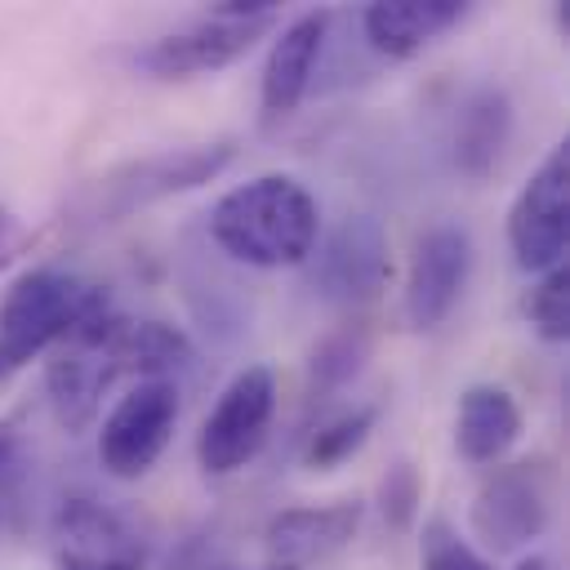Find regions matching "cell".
<instances>
[{"instance_id":"cell-5","label":"cell","mask_w":570,"mask_h":570,"mask_svg":"<svg viewBox=\"0 0 570 570\" xmlns=\"http://www.w3.org/2000/svg\"><path fill=\"white\" fill-rule=\"evenodd\" d=\"M276 414V379L267 365H245L240 374H232V383L218 392L214 410L205 414L200 432H196V459L209 476H227L236 468H245L272 428Z\"/></svg>"},{"instance_id":"cell-21","label":"cell","mask_w":570,"mask_h":570,"mask_svg":"<svg viewBox=\"0 0 570 570\" xmlns=\"http://www.w3.org/2000/svg\"><path fill=\"white\" fill-rule=\"evenodd\" d=\"M521 312L543 343H566V334H570V263L539 272V281L521 298Z\"/></svg>"},{"instance_id":"cell-12","label":"cell","mask_w":570,"mask_h":570,"mask_svg":"<svg viewBox=\"0 0 570 570\" xmlns=\"http://www.w3.org/2000/svg\"><path fill=\"white\" fill-rule=\"evenodd\" d=\"M468 272H472V236L459 223H432L414 240L405 267V294H401L405 321L414 330H436L454 312Z\"/></svg>"},{"instance_id":"cell-4","label":"cell","mask_w":570,"mask_h":570,"mask_svg":"<svg viewBox=\"0 0 570 570\" xmlns=\"http://www.w3.org/2000/svg\"><path fill=\"white\" fill-rule=\"evenodd\" d=\"M566 245H570V142L561 138L521 183L508 209V249L521 272H548L566 263Z\"/></svg>"},{"instance_id":"cell-3","label":"cell","mask_w":570,"mask_h":570,"mask_svg":"<svg viewBox=\"0 0 570 570\" xmlns=\"http://www.w3.org/2000/svg\"><path fill=\"white\" fill-rule=\"evenodd\" d=\"M107 307H111L107 289L80 281L76 272H58V267L22 272L0 298V379L22 370L31 356L58 347Z\"/></svg>"},{"instance_id":"cell-13","label":"cell","mask_w":570,"mask_h":570,"mask_svg":"<svg viewBox=\"0 0 570 570\" xmlns=\"http://www.w3.org/2000/svg\"><path fill=\"white\" fill-rule=\"evenodd\" d=\"M325 31H330V13H298L294 22H285L267 49V62H263V85H258V120L263 125H276L285 120L312 76H316V58H321V45H325Z\"/></svg>"},{"instance_id":"cell-14","label":"cell","mask_w":570,"mask_h":570,"mask_svg":"<svg viewBox=\"0 0 570 570\" xmlns=\"http://www.w3.org/2000/svg\"><path fill=\"white\" fill-rule=\"evenodd\" d=\"M361 503L343 499V503H325V508H285L267 521L263 539L272 561H289V566H312V561H330L338 557L356 530H361Z\"/></svg>"},{"instance_id":"cell-22","label":"cell","mask_w":570,"mask_h":570,"mask_svg":"<svg viewBox=\"0 0 570 570\" xmlns=\"http://www.w3.org/2000/svg\"><path fill=\"white\" fill-rule=\"evenodd\" d=\"M419 503H423V476L410 459H396L383 476H379V512H383V525L387 530H410L414 517H419Z\"/></svg>"},{"instance_id":"cell-11","label":"cell","mask_w":570,"mask_h":570,"mask_svg":"<svg viewBox=\"0 0 570 570\" xmlns=\"http://www.w3.org/2000/svg\"><path fill=\"white\" fill-rule=\"evenodd\" d=\"M276 13L267 18H218V13H205L169 36H156L134 62L156 76V80H191V76H205V71H223L232 67L236 58H245L267 31H272Z\"/></svg>"},{"instance_id":"cell-1","label":"cell","mask_w":570,"mask_h":570,"mask_svg":"<svg viewBox=\"0 0 570 570\" xmlns=\"http://www.w3.org/2000/svg\"><path fill=\"white\" fill-rule=\"evenodd\" d=\"M321 232V209L312 191L289 174H258L223 191L209 209L214 245L245 267H298L307 263Z\"/></svg>"},{"instance_id":"cell-23","label":"cell","mask_w":570,"mask_h":570,"mask_svg":"<svg viewBox=\"0 0 570 570\" xmlns=\"http://www.w3.org/2000/svg\"><path fill=\"white\" fill-rule=\"evenodd\" d=\"M419 561L423 570H490V561L445 521V517H432L419 534Z\"/></svg>"},{"instance_id":"cell-19","label":"cell","mask_w":570,"mask_h":570,"mask_svg":"<svg viewBox=\"0 0 570 570\" xmlns=\"http://www.w3.org/2000/svg\"><path fill=\"white\" fill-rule=\"evenodd\" d=\"M370 352H374V330H370V321H347V325L330 330V334L312 347V356H307V383H312V392L330 396V392L347 387V383L365 370Z\"/></svg>"},{"instance_id":"cell-17","label":"cell","mask_w":570,"mask_h":570,"mask_svg":"<svg viewBox=\"0 0 570 570\" xmlns=\"http://www.w3.org/2000/svg\"><path fill=\"white\" fill-rule=\"evenodd\" d=\"M107 347H111L120 374H138V383L142 379H169L196 361L191 338L178 325L156 321V316L138 321V316L111 312L107 316Z\"/></svg>"},{"instance_id":"cell-28","label":"cell","mask_w":570,"mask_h":570,"mask_svg":"<svg viewBox=\"0 0 570 570\" xmlns=\"http://www.w3.org/2000/svg\"><path fill=\"white\" fill-rule=\"evenodd\" d=\"M223 570H232V566H223Z\"/></svg>"},{"instance_id":"cell-26","label":"cell","mask_w":570,"mask_h":570,"mask_svg":"<svg viewBox=\"0 0 570 570\" xmlns=\"http://www.w3.org/2000/svg\"><path fill=\"white\" fill-rule=\"evenodd\" d=\"M517 570H552L543 557H525V561H517Z\"/></svg>"},{"instance_id":"cell-10","label":"cell","mask_w":570,"mask_h":570,"mask_svg":"<svg viewBox=\"0 0 570 570\" xmlns=\"http://www.w3.org/2000/svg\"><path fill=\"white\" fill-rule=\"evenodd\" d=\"M53 561L58 570H142L147 539L120 508L76 494L53 517Z\"/></svg>"},{"instance_id":"cell-25","label":"cell","mask_w":570,"mask_h":570,"mask_svg":"<svg viewBox=\"0 0 570 570\" xmlns=\"http://www.w3.org/2000/svg\"><path fill=\"white\" fill-rule=\"evenodd\" d=\"M22 240H27V232H22V223H18V214L0 205V267H9V263L18 258V249H22Z\"/></svg>"},{"instance_id":"cell-16","label":"cell","mask_w":570,"mask_h":570,"mask_svg":"<svg viewBox=\"0 0 570 570\" xmlns=\"http://www.w3.org/2000/svg\"><path fill=\"white\" fill-rule=\"evenodd\" d=\"M463 13L468 4L459 0H374L361 13V31L383 58H414Z\"/></svg>"},{"instance_id":"cell-20","label":"cell","mask_w":570,"mask_h":570,"mask_svg":"<svg viewBox=\"0 0 570 570\" xmlns=\"http://www.w3.org/2000/svg\"><path fill=\"white\" fill-rule=\"evenodd\" d=\"M374 423H379V405H356V410H347V414L321 423V428L307 436L303 463H307L312 472H330V468H338L343 459H352V454L370 441Z\"/></svg>"},{"instance_id":"cell-15","label":"cell","mask_w":570,"mask_h":570,"mask_svg":"<svg viewBox=\"0 0 570 570\" xmlns=\"http://www.w3.org/2000/svg\"><path fill=\"white\" fill-rule=\"evenodd\" d=\"M512 138V98L503 85H476L454 111V134H450V156L454 169L472 183L490 178L503 147Z\"/></svg>"},{"instance_id":"cell-18","label":"cell","mask_w":570,"mask_h":570,"mask_svg":"<svg viewBox=\"0 0 570 570\" xmlns=\"http://www.w3.org/2000/svg\"><path fill=\"white\" fill-rule=\"evenodd\" d=\"M521 436V405L499 383H472L454 410V450L468 463H499Z\"/></svg>"},{"instance_id":"cell-6","label":"cell","mask_w":570,"mask_h":570,"mask_svg":"<svg viewBox=\"0 0 570 570\" xmlns=\"http://www.w3.org/2000/svg\"><path fill=\"white\" fill-rule=\"evenodd\" d=\"M472 534L494 552L530 548L552 521V472L539 459L494 468L472 494Z\"/></svg>"},{"instance_id":"cell-7","label":"cell","mask_w":570,"mask_h":570,"mask_svg":"<svg viewBox=\"0 0 570 570\" xmlns=\"http://www.w3.org/2000/svg\"><path fill=\"white\" fill-rule=\"evenodd\" d=\"M178 423V387L174 379H142L129 387L98 428V463L116 481H138L165 454Z\"/></svg>"},{"instance_id":"cell-9","label":"cell","mask_w":570,"mask_h":570,"mask_svg":"<svg viewBox=\"0 0 570 570\" xmlns=\"http://www.w3.org/2000/svg\"><path fill=\"white\" fill-rule=\"evenodd\" d=\"M107 316H94L85 321L71 338H62L58 347H49V365H45V392H49V405H53V419L67 428V432H85L94 419H98V405H102V392L120 379V365L107 347Z\"/></svg>"},{"instance_id":"cell-2","label":"cell","mask_w":570,"mask_h":570,"mask_svg":"<svg viewBox=\"0 0 570 570\" xmlns=\"http://www.w3.org/2000/svg\"><path fill=\"white\" fill-rule=\"evenodd\" d=\"M236 147L227 138L214 142H187V147H160L134 160H120L94 178H85L71 196H67V223L71 227H111L125 223L129 214L196 191L205 183H214L227 165H232Z\"/></svg>"},{"instance_id":"cell-8","label":"cell","mask_w":570,"mask_h":570,"mask_svg":"<svg viewBox=\"0 0 570 570\" xmlns=\"http://www.w3.org/2000/svg\"><path fill=\"white\" fill-rule=\"evenodd\" d=\"M307 276H312V289L338 307H361L379 298L392 276L383 223L374 214H347L338 227L325 232L321 245H312Z\"/></svg>"},{"instance_id":"cell-27","label":"cell","mask_w":570,"mask_h":570,"mask_svg":"<svg viewBox=\"0 0 570 570\" xmlns=\"http://www.w3.org/2000/svg\"><path fill=\"white\" fill-rule=\"evenodd\" d=\"M263 570H303V566H289V561H272V566H263Z\"/></svg>"},{"instance_id":"cell-24","label":"cell","mask_w":570,"mask_h":570,"mask_svg":"<svg viewBox=\"0 0 570 570\" xmlns=\"http://www.w3.org/2000/svg\"><path fill=\"white\" fill-rule=\"evenodd\" d=\"M13 490H18V441L0 432V521L13 508Z\"/></svg>"}]
</instances>
